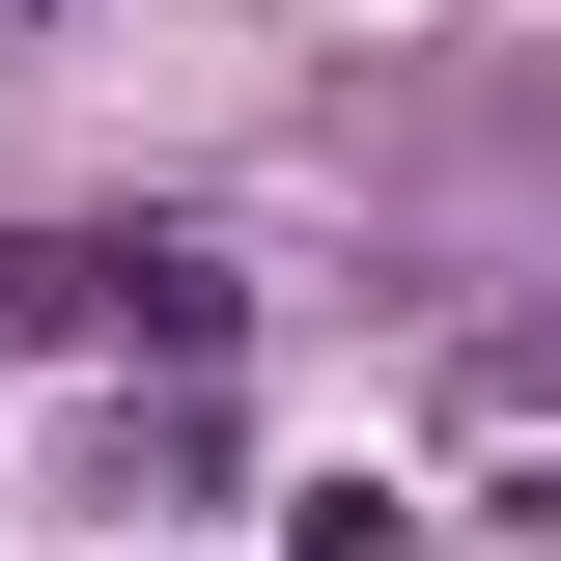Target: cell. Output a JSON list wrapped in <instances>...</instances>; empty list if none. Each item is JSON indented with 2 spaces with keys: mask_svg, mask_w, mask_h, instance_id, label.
Masks as SVG:
<instances>
[{
  "mask_svg": "<svg viewBox=\"0 0 561 561\" xmlns=\"http://www.w3.org/2000/svg\"><path fill=\"white\" fill-rule=\"evenodd\" d=\"M0 337H169V365H197L225 280H197V253H0Z\"/></svg>",
  "mask_w": 561,
  "mask_h": 561,
  "instance_id": "1",
  "label": "cell"
}]
</instances>
